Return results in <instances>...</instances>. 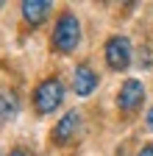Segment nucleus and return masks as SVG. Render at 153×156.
I'll return each mask as SVG.
<instances>
[{
    "label": "nucleus",
    "instance_id": "nucleus-1",
    "mask_svg": "<svg viewBox=\"0 0 153 156\" xmlns=\"http://www.w3.org/2000/svg\"><path fill=\"white\" fill-rule=\"evenodd\" d=\"M81 42V23L72 11H64L53 28V48L59 53H72Z\"/></svg>",
    "mask_w": 153,
    "mask_h": 156
},
{
    "label": "nucleus",
    "instance_id": "nucleus-11",
    "mask_svg": "<svg viewBox=\"0 0 153 156\" xmlns=\"http://www.w3.org/2000/svg\"><path fill=\"white\" fill-rule=\"evenodd\" d=\"M148 128H153V109L148 112Z\"/></svg>",
    "mask_w": 153,
    "mask_h": 156
},
{
    "label": "nucleus",
    "instance_id": "nucleus-2",
    "mask_svg": "<svg viewBox=\"0 0 153 156\" xmlns=\"http://www.w3.org/2000/svg\"><path fill=\"white\" fill-rule=\"evenodd\" d=\"M64 101V84L61 78H45V81L33 89V109L39 114H50L61 106Z\"/></svg>",
    "mask_w": 153,
    "mask_h": 156
},
{
    "label": "nucleus",
    "instance_id": "nucleus-5",
    "mask_svg": "<svg viewBox=\"0 0 153 156\" xmlns=\"http://www.w3.org/2000/svg\"><path fill=\"white\" fill-rule=\"evenodd\" d=\"M78 128H81V114L78 112H67L59 123H56V128H53V134H50V140L56 142V145H67L75 134H78Z\"/></svg>",
    "mask_w": 153,
    "mask_h": 156
},
{
    "label": "nucleus",
    "instance_id": "nucleus-3",
    "mask_svg": "<svg viewBox=\"0 0 153 156\" xmlns=\"http://www.w3.org/2000/svg\"><path fill=\"white\" fill-rule=\"evenodd\" d=\"M106 64L111 70H128L131 64V42L128 36H111L106 42Z\"/></svg>",
    "mask_w": 153,
    "mask_h": 156
},
{
    "label": "nucleus",
    "instance_id": "nucleus-4",
    "mask_svg": "<svg viewBox=\"0 0 153 156\" xmlns=\"http://www.w3.org/2000/svg\"><path fill=\"white\" fill-rule=\"evenodd\" d=\"M142 101H145V87H142V81L128 78V81L120 87V92H117V106H120V112H137L142 106Z\"/></svg>",
    "mask_w": 153,
    "mask_h": 156
},
{
    "label": "nucleus",
    "instance_id": "nucleus-9",
    "mask_svg": "<svg viewBox=\"0 0 153 156\" xmlns=\"http://www.w3.org/2000/svg\"><path fill=\"white\" fill-rule=\"evenodd\" d=\"M137 156H153V145H145V148H142Z\"/></svg>",
    "mask_w": 153,
    "mask_h": 156
},
{
    "label": "nucleus",
    "instance_id": "nucleus-6",
    "mask_svg": "<svg viewBox=\"0 0 153 156\" xmlns=\"http://www.w3.org/2000/svg\"><path fill=\"white\" fill-rule=\"evenodd\" d=\"M95 87H98V73H95L89 64H78V67H75V75H72V89H75V95L86 98V95L95 92Z\"/></svg>",
    "mask_w": 153,
    "mask_h": 156
},
{
    "label": "nucleus",
    "instance_id": "nucleus-10",
    "mask_svg": "<svg viewBox=\"0 0 153 156\" xmlns=\"http://www.w3.org/2000/svg\"><path fill=\"white\" fill-rule=\"evenodd\" d=\"M9 156H31V153H28V151H23V148H14Z\"/></svg>",
    "mask_w": 153,
    "mask_h": 156
},
{
    "label": "nucleus",
    "instance_id": "nucleus-7",
    "mask_svg": "<svg viewBox=\"0 0 153 156\" xmlns=\"http://www.w3.org/2000/svg\"><path fill=\"white\" fill-rule=\"evenodd\" d=\"M50 11H53V6L47 0H25L23 3V17H25L28 25H42Z\"/></svg>",
    "mask_w": 153,
    "mask_h": 156
},
{
    "label": "nucleus",
    "instance_id": "nucleus-8",
    "mask_svg": "<svg viewBox=\"0 0 153 156\" xmlns=\"http://www.w3.org/2000/svg\"><path fill=\"white\" fill-rule=\"evenodd\" d=\"M17 109H20V101H17V95L11 89H0V126L9 123L11 117L17 114Z\"/></svg>",
    "mask_w": 153,
    "mask_h": 156
}]
</instances>
